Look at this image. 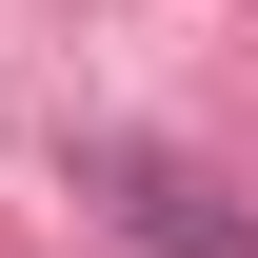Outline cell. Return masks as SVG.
<instances>
[{
  "label": "cell",
  "mask_w": 258,
  "mask_h": 258,
  "mask_svg": "<svg viewBox=\"0 0 258 258\" xmlns=\"http://www.w3.org/2000/svg\"><path fill=\"white\" fill-rule=\"evenodd\" d=\"M80 199H99L139 258H258V199H219L199 159H159V139H80Z\"/></svg>",
  "instance_id": "obj_1"
}]
</instances>
